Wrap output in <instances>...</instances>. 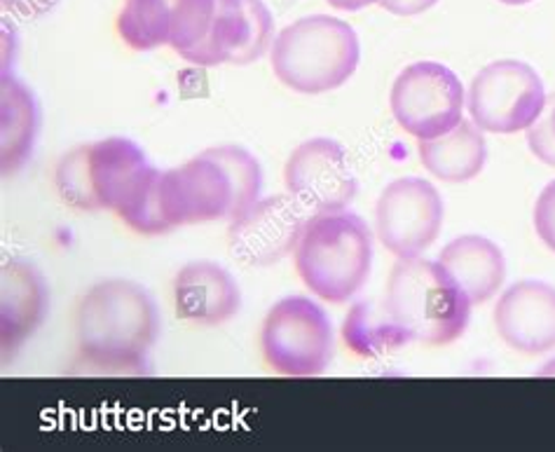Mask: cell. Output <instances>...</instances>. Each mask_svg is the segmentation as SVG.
Returning <instances> with one entry per match:
<instances>
[{
	"label": "cell",
	"mask_w": 555,
	"mask_h": 452,
	"mask_svg": "<svg viewBox=\"0 0 555 452\" xmlns=\"http://www.w3.org/2000/svg\"><path fill=\"white\" fill-rule=\"evenodd\" d=\"M78 357L70 373L149 375V352L163 322L155 298L129 280H104L80 296L73 314Z\"/></svg>",
	"instance_id": "6da1fadb"
},
{
	"label": "cell",
	"mask_w": 555,
	"mask_h": 452,
	"mask_svg": "<svg viewBox=\"0 0 555 452\" xmlns=\"http://www.w3.org/2000/svg\"><path fill=\"white\" fill-rule=\"evenodd\" d=\"M469 298L438 260L399 258L391 268L383 310L408 343L446 347L457 343L472 322Z\"/></svg>",
	"instance_id": "7a4b0ae2"
},
{
	"label": "cell",
	"mask_w": 555,
	"mask_h": 452,
	"mask_svg": "<svg viewBox=\"0 0 555 452\" xmlns=\"http://www.w3.org/2000/svg\"><path fill=\"white\" fill-rule=\"evenodd\" d=\"M373 232L352 211L314 214L296 246V272L312 296L345 305L366 286L373 268Z\"/></svg>",
	"instance_id": "3957f363"
},
{
	"label": "cell",
	"mask_w": 555,
	"mask_h": 452,
	"mask_svg": "<svg viewBox=\"0 0 555 452\" xmlns=\"http://www.w3.org/2000/svg\"><path fill=\"white\" fill-rule=\"evenodd\" d=\"M361 60L359 36L331 14H312L276 34L270 64L276 80L298 94H326L354 76Z\"/></svg>",
	"instance_id": "277c9868"
},
{
	"label": "cell",
	"mask_w": 555,
	"mask_h": 452,
	"mask_svg": "<svg viewBox=\"0 0 555 452\" xmlns=\"http://www.w3.org/2000/svg\"><path fill=\"white\" fill-rule=\"evenodd\" d=\"M149 167L134 141L111 137L76 145L62 155L54 169V185L73 209L115 214Z\"/></svg>",
	"instance_id": "5b68a950"
},
{
	"label": "cell",
	"mask_w": 555,
	"mask_h": 452,
	"mask_svg": "<svg viewBox=\"0 0 555 452\" xmlns=\"http://www.w3.org/2000/svg\"><path fill=\"white\" fill-rule=\"evenodd\" d=\"M260 352L276 375H321L331 366L335 354V335L328 314L308 296L276 300L262 319Z\"/></svg>",
	"instance_id": "8992f818"
},
{
	"label": "cell",
	"mask_w": 555,
	"mask_h": 452,
	"mask_svg": "<svg viewBox=\"0 0 555 452\" xmlns=\"http://www.w3.org/2000/svg\"><path fill=\"white\" fill-rule=\"evenodd\" d=\"M546 99L544 80L530 64L500 60L476 73L466 92V108L472 122L488 134L511 137L539 120Z\"/></svg>",
	"instance_id": "52a82bcc"
},
{
	"label": "cell",
	"mask_w": 555,
	"mask_h": 452,
	"mask_svg": "<svg viewBox=\"0 0 555 452\" xmlns=\"http://www.w3.org/2000/svg\"><path fill=\"white\" fill-rule=\"evenodd\" d=\"M466 90L455 70L438 62L405 66L391 85L393 120L417 141L448 134L464 120Z\"/></svg>",
	"instance_id": "ba28073f"
},
{
	"label": "cell",
	"mask_w": 555,
	"mask_h": 452,
	"mask_svg": "<svg viewBox=\"0 0 555 452\" xmlns=\"http://www.w3.org/2000/svg\"><path fill=\"white\" fill-rule=\"evenodd\" d=\"M443 221V197L425 179L391 181L375 204L377 240L397 258H415L431 249Z\"/></svg>",
	"instance_id": "9c48e42d"
},
{
	"label": "cell",
	"mask_w": 555,
	"mask_h": 452,
	"mask_svg": "<svg viewBox=\"0 0 555 452\" xmlns=\"http://www.w3.org/2000/svg\"><path fill=\"white\" fill-rule=\"evenodd\" d=\"M310 221L305 207L286 195L260 197L230 218L228 251L246 268H270L296 251Z\"/></svg>",
	"instance_id": "30bf717a"
},
{
	"label": "cell",
	"mask_w": 555,
	"mask_h": 452,
	"mask_svg": "<svg viewBox=\"0 0 555 452\" xmlns=\"http://www.w3.org/2000/svg\"><path fill=\"white\" fill-rule=\"evenodd\" d=\"M214 12L216 0H125L118 34L137 52L167 46L181 56L207 36Z\"/></svg>",
	"instance_id": "8fae6325"
},
{
	"label": "cell",
	"mask_w": 555,
	"mask_h": 452,
	"mask_svg": "<svg viewBox=\"0 0 555 452\" xmlns=\"http://www.w3.org/2000/svg\"><path fill=\"white\" fill-rule=\"evenodd\" d=\"M288 195L314 214L345 211L359 193V181L338 141L317 137L300 143L284 167Z\"/></svg>",
	"instance_id": "7c38bea8"
},
{
	"label": "cell",
	"mask_w": 555,
	"mask_h": 452,
	"mask_svg": "<svg viewBox=\"0 0 555 452\" xmlns=\"http://www.w3.org/2000/svg\"><path fill=\"white\" fill-rule=\"evenodd\" d=\"M159 204L169 228L197 225L235 218V188L228 171L207 153L185 165L163 171Z\"/></svg>",
	"instance_id": "4fadbf2b"
},
{
	"label": "cell",
	"mask_w": 555,
	"mask_h": 452,
	"mask_svg": "<svg viewBox=\"0 0 555 452\" xmlns=\"http://www.w3.org/2000/svg\"><path fill=\"white\" fill-rule=\"evenodd\" d=\"M494 331L506 347L525 357L555 349V286L522 280L508 286L494 305Z\"/></svg>",
	"instance_id": "5bb4252c"
},
{
	"label": "cell",
	"mask_w": 555,
	"mask_h": 452,
	"mask_svg": "<svg viewBox=\"0 0 555 452\" xmlns=\"http://www.w3.org/2000/svg\"><path fill=\"white\" fill-rule=\"evenodd\" d=\"M50 288L46 276L26 258H10L0 270V354L14 357L46 324Z\"/></svg>",
	"instance_id": "9a60e30c"
},
{
	"label": "cell",
	"mask_w": 555,
	"mask_h": 452,
	"mask_svg": "<svg viewBox=\"0 0 555 452\" xmlns=\"http://www.w3.org/2000/svg\"><path fill=\"white\" fill-rule=\"evenodd\" d=\"M173 310L188 324L223 326L242 310V290L235 276L211 260H195L173 276Z\"/></svg>",
	"instance_id": "2e32d148"
},
{
	"label": "cell",
	"mask_w": 555,
	"mask_h": 452,
	"mask_svg": "<svg viewBox=\"0 0 555 452\" xmlns=\"http://www.w3.org/2000/svg\"><path fill=\"white\" fill-rule=\"evenodd\" d=\"M438 262L472 305L492 300L506 280V258L502 249L483 235H462L448 242L438 254Z\"/></svg>",
	"instance_id": "e0dca14e"
},
{
	"label": "cell",
	"mask_w": 555,
	"mask_h": 452,
	"mask_svg": "<svg viewBox=\"0 0 555 452\" xmlns=\"http://www.w3.org/2000/svg\"><path fill=\"white\" fill-rule=\"evenodd\" d=\"M40 134V106L28 87L3 70L0 87V167L3 177L17 173L34 155Z\"/></svg>",
	"instance_id": "ac0fdd59"
},
{
	"label": "cell",
	"mask_w": 555,
	"mask_h": 452,
	"mask_svg": "<svg viewBox=\"0 0 555 452\" xmlns=\"http://www.w3.org/2000/svg\"><path fill=\"white\" fill-rule=\"evenodd\" d=\"M417 155L425 169L446 183H466L476 179L488 163L486 131L472 120H462L448 134L417 141Z\"/></svg>",
	"instance_id": "d6986e66"
},
{
	"label": "cell",
	"mask_w": 555,
	"mask_h": 452,
	"mask_svg": "<svg viewBox=\"0 0 555 452\" xmlns=\"http://www.w3.org/2000/svg\"><path fill=\"white\" fill-rule=\"evenodd\" d=\"M254 36V24L244 8V0H216L214 22L207 36L193 50L183 52L185 62L195 66L237 64Z\"/></svg>",
	"instance_id": "ffe728a7"
},
{
	"label": "cell",
	"mask_w": 555,
	"mask_h": 452,
	"mask_svg": "<svg viewBox=\"0 0 555 452\" xmlns=\"http://www.w3.org/2000/svg\"><path fill=\"white\" fill-rule=\"evenodd\" d=\"M343 338L347 347H352L361 357H377L405 345L403 335L389 322L383 305L375 302L354 305L343 326Z\"/></svg>",
	"instance_id": "44dd1931"
},
{
	"label": "cell",
	"mask_w": 555,
	"mask_h": 452,
	"mask_svg": "<svg viewBox=\"0 0 555 452\" xmlns=\"http://www.w3.org/2000/svg\"><path fill=\"white\" fill-rule=\"evenodd\" d=\"M159 177H163V171L151 165L141 173L139 181L131 185L125 202L115 211L122 218L125 225L139 232V235L155 237L171 232L169 223L165 221L163 204H159Z\"/></svg>",
	"instance_id": "7402d4cb"
},
{
	"label": "cell",
	"mask_w": 555,
	"mask_h": 452,
	"mask_svg": "<svg viewBox=\"0 0 555 452\" xmlns=\"http://www.w3.org/2000/svg\"><path fill=\"white\" fill-rule=\"evenodd\" d=\"M221 165L235 188V216L251 207L262 193V169L258 159L242 145H216L204 151Z\"/></svg>",
	"instance_id": "603a6c76"
},
{
	"label": "cell",
	"mask_w": 555,
	"mask_h": 452,
	"mask_svg": "<svg viewBox=\"0 0 555 452\" xmlns=\"http://www.w3.org/2000/svg\"><path fill=\"white\" fill-rule=\"evenodd\" d=\"M528 145L537 159L555 167V94L546 99L544 113L528 129Z\"/></svg>",
	"instance_id": "cb8c5ba5"
},
{
	"label": "cell",
	"mask_w": 555,
	"mask_h": 452,
	"mask_svg": "<svg viewBox=\"0 0 555 452\" xmlns=\"http://www.w3.org/2000/svg\"><path fill=\"white\" fill-rule=\"evenodd\" d=\"M532 221L537 237L542 240L548 251L555 254V181H551L544 191L539 193Z\"/></svg>",
	"instance_id": "d4e9b609"
},
{
	"label": "cell",
	"mask_w": 555,
	"mask_h": 452,
	"mask_svg": "<svg viewBox=\"0 0 555 452\" xmlns=\"http://www.w3.org/2000/svg\"><path fill=\"white\" fill-rule=\"evenodd\" d=\"M56 5H60V0H3V10L20 20H40Z\"/></svg>",
	"instance_id": "484cf974"
},
{
	"label": "cell",
	"mask_w": 555,
	"mask_h": 452,
	"mask_svg": "<svg viewBox=\"0 0 555 452\" xmlns=\"http://www.w3.org/2000/svg\"><path fill=\"white\" fill-rule=\"evenodd\" d=\"M438 0H379V8L397 14V17H417V14L431 10Z\"/></svg>",
	"instance_id": "4316f807"
},
{
	"label": "cell",
	"mask_w": 555,
	"mask_h": 452,
	"mask_svg": "<svg viewBox=\"0 0 555 452\" xmlns=\"http://www.w3.org/2000/svg\"><path fill=\"white\" fill-rule=\"evenodd\" d=\"M328 3L335 8V10H345V12H357V10H363L369 5H379V0H328Z\"/></svg>",
	"instance_id": "83f0119b"
},
{
	"label": "cell",
	"mask_w": 555,
	"mask_h": 452,
	"mask_svg": "<svg viewBox=\"0 0 555 452\" xmlns=\"http://www.w3.org/2000/svg\"><path fill=\"white\" fill-rule=\"evenodd\" d=\"M542 375H546V377H553V375H555V359L546 363V366L542 369Z\"/></svg>",
	"instance_id": "f1b7e54d"
},
{
	"label": "cell",
	"mask_w": 555,
	"mask_h": 452,
	"mask_svg": "<svg viewBox=\"0 0 555 452\" xmlns=\"http://www.w3.org/2000/svg\"><path fill=\"white\" fill-rule=\"evenodd\" d=\"M502 5H528L532 0H500Z\"/></svg>",
	"instance_id": "f546056e"
}]
</instances>
